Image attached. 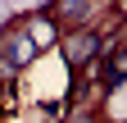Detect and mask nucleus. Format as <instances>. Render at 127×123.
Masks as SVG:
<instances>
[{
	"instance_id": "20e7f679",
	"label": "nucleus",
	"mask_w": 127,
	"mask_h": 123,
	"mask_svg": "<svg viewBox=\"0 0 127 123\" xmlns=\"http://www.w3.org/2000/svg\"><path fill=\"white\" fill-rule=\"evenodd\" d=\"M68 123H100V114H95V110H73Z\"/></svg>"
},
{
	"instance_id": "f03ea898",
	"label": "nucleus",
	"mask_w": 127,
	"mask_h": 123,
	"mask_svg": "<svg viewBox=\"0 0 127 123\" xmlns=\"http://www.w3.org/2000/svg\"><path fill=\"white\" fill-rule=\"evenodd\" d=\"M95 14V5H82V0H73V5H50V18L55 23H64V27H73V32H82V18H91Z\"/></svg>"
},
{
	"instance_id": "f257e3e1",
	"label": "nucleus",
	"mask_w": 127,
	"mask_h": 123,
	"mask_svg": "<svg viewBox=\"0 0 127 123\" xmlns=\"http://www.w3.org/2000/svg\"><path fill=\"white\" fill-rule=\"evenodd\" d=\"M64 55H68V68L73 73H82L86 64H95V55H100V32H95V27L68 32L64 37Z\"/></svg>"
},
{
	"instance_id": "7ed1b4c3",
	"label": "nucleus",
	"mask_w": 127,
	"mask_h": 123,
	"mask_svg": "<svg viewBox=\"0 0 127 123\" xmlns=\"http://www.w3.org/2000/svg\"><path fill=\"white\" fill-rule=\"evenodd\" d=\"M100 78H104V82H127V37L109 50V59L100 64Z\"/></svg>"
}]
</instances>
